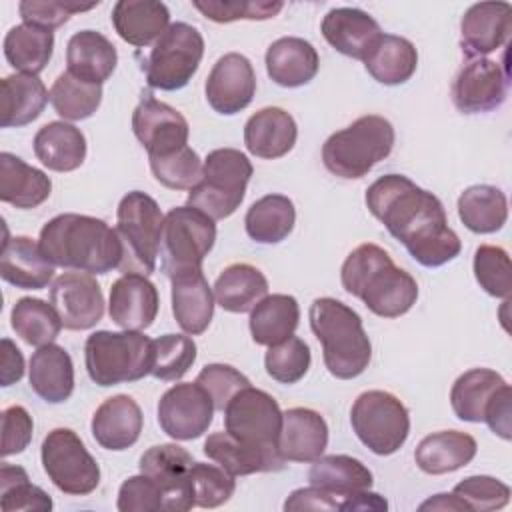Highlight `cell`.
<instances>
[{
  "label": "cell",
  "mask_w": 512,
  "mask_h": 512,
  "mask_svg": "<svg viewBox=\"0 0 512 512\" xmlns=\"http://www.w3.org/2000/svg\"><path fill=\"white\" fill-rule=\"evenodd\" d=\"M366 206L426 268L444 266L462 250L458 234L448 226L442 202L408 176L384 174L374 180L366 190Z\"/></svg>",
  "instance_id": "obj_1"
},
{
  "label": "cell",
  "mask_w": 512,
  "mask_h": 512,
  "mask_svg": "<svg viewBox=\"0 0 512 512\" xmlns=\"http://www.w3.org/2000/svg\"><path fill=\"white\" fill-rule=\"evenodd\" d=\"M40 248L54 266L86 274H106L120 268L124 246L116 228L86 214H58L40 230Z\"/></svg>",
  "instance_id": "obj_2"
},
{
  "label": "cell",
  "mask_w": 512,
  "mask_h": 512,
  "mask_svg": "<svg viewBox=\"0 0 512 512\" xmlns=\"http://www.w3.org/2000/svg\"><path fill=\"white\" fill-rule=\"evenodd\" d=\"M340 280L348 294L362 300L370 312L382 318H398L418 300L416 280L376 244L354 248L342 264Z\"/></svg>",
  "instance_id": "obj_3"
},
{
  "label": "cell",
  "mask_w": 512,
  "mask_h": 512,
  "mask_svg": "<svg viewBox=\"0 0 512 512\" xmlns=\"http://www.w3.org/2000/svg\"><path fill=\"white\" fill-rule=\"evenodd\" d=\"M310 328L322 344L324 366L334 378L360 376L372 358V344L362 318L336 298H316L310 304Z\"/></svg>",
  "instance_id": "obj_4"
},
{
  "label": "cell",
  "mask_w": 512,
  "mask_h": 512,
  "mask_svg": "<svg viewBox=\"0 0 512 512\" xmlns=\"http://www.w3.org/2000/svg\"><path fill=\"white\" fill-rule=\"evenodd\" d=\"M394 126L378 114L360 116L350 126L334 132L322 146V162L340 178H362L394 148Z\"/></svg>",
  "instance_id": "obj_5"
},
{
  "label": "cell",
  "mask_w": 512,
  "mask_h": 512,
  "mask_svg": "<svg viewBox=\"0 0 512 512\" xmlns=\"http://www.w3.org/2000/svg\"><path fill=\"white\" fill-rule=\"evenodd\" d=\"M84 362L90 380L98 386L136 382L150 374L152 340L140 330H98L86 338Z\"/></svg>",
  "instance_id": "obj_6"
},
{
  "label": "cell",
  "mask_w": 512,
  "mask_h": 512,
  "mask_svg": "<svg viewBox=\"0 0 512 512\" xmlns=\"http://www.w3.org/2000/svg\"><path fill=\"white\" fill-rule=\"evenodd\" d=\"M252 176L248 156L236 148H216L204 160L202 180L188 192V206L212 220L228 218L242 204Z\"/></svg>",
  "instance_id": "obj_7"
},
{
  "label": "cell",
  "mask_w": 512,
  "mask_h": 512,
  "mask_svg": "<svg viewBox=\"0 0 512 512\" xmlns=\"http://www.w3.org/2000/svg\"><path fill=\"white\" fill-rule=\"evenodd\" d=\"M162 222L164 216L152 196L132 190L120 200L116 232L124 246L122 272H140L148 276L156 270Z\"/></svg>",
  "instance_id": "obj_8"
},
{
  "label": "cell",
  "mask_w": 512,
  "mask_h": 512,
  "mask_svg": "<svg viewBox=\"0 0 512 512\" xmlns=\"http://www.w3.org/2000/svg\"><path fill=\"white\" fill-rule=\"evenodd\" d=\"M216 242V224L192 206L172 208L162 222L160 264L168 278L202 270V262Z\"/></svg>",
  "instance_id": "obj_9"
},
{
  "label": "cell",
  "mask_w": 512,
  "mask_h": 512,
  "mask_svg": "<svg viewBox=\"0 0 512 512\" xmlns=\"http://www.w3.org/2000/svg\"><path fill=\"white\" fill-rule=\"evenodd\" d=\"M350 424L358 440L378 456L398 452L410 434L408 408L390 392H362L350 410Z\"/></svg>",
  "instance_id": "obj_10"
},
{
  "label": "cell",
  "mask_w": 512,
  "mask_h": 512,
  "mask_svg": "<svg viewBox=\"0 0 512 512\" xmlns=\"http://www.w3.org/2000/svg\"><path fill=\"white\" fill-rule=\"evenodd\" d=\"M204 56V38L192 24L174 22L154 42L144 74L148 86L164 92L184 88Z\"/></svg>",
  "instance_id": "obj_11"
},
{
  "label": "cell",
  "mask_w": 512,
  "mask_h": 512,
  "mask_svg": "<svg viewBox=\"0 0 512 512\" xmlns=\"http://www.w3.org/2000/svg\"><path fill=\"white\" fill-rule=\"evenodd\" d=\"M40 458L52 484L70 496H86L100 484V466L70 428H54L42 442Z\"/></svg>",
  "instance_id": "obj_12"
},
{
  "label": "cell",
  "mask_w": 512,
  "mask_h": 512,
  "mask_svg": "<svg viewBox=\"0 0 512 512\" xmlns=\"http://www.w3.org/2000/svg\"><path fill=\"white\" fill-rule=\"evenodd\" d=\"M222 412L228 434L260 448L278 450L282 410L268 392L246 386L228 400Z\"/></svg>",
  "instance_id": "obj_13"
},
{
  "label": "cell",
  "mask_w": 512,
  "mask_h": 512,
  "mask_svg": "<svg viewBox=\"0 0 512 512\" xmlns=\"http://www.w3.org/2000/svg\"><path fill=\"white\" fill-rule=\"evenodd\" d=\"M214 410L212 398L198 382H180L162 394L158 424L174 440H194L208 430Z\"/></svg>",
  "instance_id": "obj_14"
},
{
  "label": "cell",
  "mask_w": 512,
  "mask_h": 512,
  "mask_svg": "<svg viewBox=\"0 0 512 512\" xmlns=\"http://www.w3.org/2000/svg\"><path fill=\"white\" fill-rule=\"evenodd\" d=\"M192 454L178 444H156L140 456V472L150 476L164 492V510L186 512L194 502L190 480Z\"/></svg>",
  "instance_id": "obj_15"
},
{
  "label": "cell",
  "mask_w": 512,
  "mask_h": 512,
  "mask_svg": "<svg viewBox=\"0 0 512 512\" xmlns=\"http://www.w3.org/2000/svg\"><path fill=\"white\" fill-rule=\"evenodd\" d=\"M50 304L68 330H90L104 316V294L92 274L64 272L50 286Z\"/></svg>",
  "instance_id": "obj_16"
},
{
  "label": "cell",
  "mask_w": 512,
  "mask_h": 512,
  "mask_svg": "<svg viewBox=\"0 0 512 512\" xmlns=\"http://www.w3.org/2000/svg\"><path fill=\"white\" fill-rule=\"evenodd\" d=\"M508 94V72L490 58H472L452 82V102L464 114L498 108Z\"/></svg>",
  "instance_id": "obj_17"
},
{
  "label": "cell",
  "mask_w": 512,
  "mask_h": 512,
  "mask_svg": "<svg viewBox=\"0 0 512 512\" xmlns=\"http://www.w3.org/2000/svg\"><path fill=\"white\" fill-rule=\"evenodd\" d=\"M132 130L146 148L148 158L166 156L188 146V120L172 106L144 98L132 112Z\"/></svg>",
  "instance_id": "obj_18"
},
{
  "label": "cell",
  "mask_w": 512,
  "mask_h": 512,
  "mask_svg": "<svg viewBox=\"0 0 512 512\" xmlns=\"http://www.w3.org/2000/svg\"><path fill=\"white\" fill-rule=\"evenodd\" d=\"M206 100L218 114L232 116L244 110L256 92L252 62L238 52H228L216 60L206 78Z\"/></svg>",
  "instance_id": "obj_19"
},
{
  "label": "cell",
  "mask_w": 512,
  "mask_h": 512,
  "mask_svg": "<svg viewBox=\"0 0 512 512\" xmlns=\"http://www.w3.org/2000/svg\"><path fill=\"white\" fill-rule=\"evenodd\" d=\"M512 30V6L508 2L472 4L460 22V46L468 58H482L508 42Z\"/></svg>",
  "instance_id": "obj_20"
},
{
  "label": "cell",
  "mask_w": 512,
  "mask_h": 512,
  "mask_svg": "<svg viewBox=\"0 0 512 512\" xmlns=\"http://www.w3.org/2000/svg\"><path fill=\"white\" fill-rule=\"evenodd\" d=\"M158 290L140 272H124L110 288L108 314L124 330H146L158 314Z\"/></svg>",
  "instance_id": "obj_21"
},
{
  "label": "cell",
  "mask_w": 512,
  "mask_h": 512,
  "mask_svg": "<svg viewBox=\"0 0 512 512\" xmlns=\"http://www.w3.org/2000/svg\"><path fill=\"white\" fill-rule=\"evenodd\" d=\"M322 36L344 56L362 60L384 34L380 24L360 8H332L322 18Z\"/></svg>",
  "instance_id": "obj_22"
},
{
  "label": "cell",
  "mask_w": 512,
  "mask_h": 512,
  "mask_svg": "<svg viewBox=\"0 0 512 512\" xmlns=\"http://www.w3.org/2000/svg\"><path fill=\"white\" fill-rule=\"evenodd\" d=\"M328 446V424L312 408H290L282 412L278 452L288 462H314Z\"/></svg>",
  "instance_id": "obj_23"
},
{
  "label": "cell",
  "mask_w": 512,
  "mask_h": 512,
  "mask_svg": "<svg viewBox=\"0 0 512 512\" xmlns=\"http://www.w3.org/2000/svg\"><path fill=\"white\" fill-rule=\"evenodd\" d=\"M144 424L138 402L128 394L106 398L92 416V436L106 450H126L136 444Z\"/></svg>",
  "instance_id": "obj_24"
},
{
  "label": "cell",
  "mask_w": 512,
  "mask_h": 512,
  "mask_svg": "<svg viewBox=\"0 0 512 512\" xmlns=\"http://www.w3.org/2000/svg\"><path fill=\"white\" fill-rule=\"evenodd\" d=\"M0 276L16 288L42 290L54 276V264L32 238L6 236L0 254Z\"/></svg>",
  "instance_id": "obj_25"
},
{
  "label": "cell",
  "mask_w": 512,
  "mask_h": 512,
  "mask_svg": "<svg viewBox=\"0 0 512 512\" xmlns=\"http://www.w3.org/2000/svg\"><path fill=\"white\" fill-rule=\"evenodd\" d=\"M298 138V126L286 110L266 106L252 114L244 126V144L248 152L262 160L286 156Z\"/></svg>",
  "instance_id": "obj_26"
},
{
  "label": "cell",
  "mask_w": 512,
  "mask_h": 512,
  "mask_svg": "<svg viewBox=\"0 0 512 512\" xmlns=\"http://www.w3.org/2000/svg\"><path fill=\"white\" fill-rule=\"evenodd\" d=\"M204 454L222 466L232 476L254 472H276L284 468V458L278 450L260 448L234 438L228 432H214L204 442Z\"/></svg>",
  "instance_id": "obj_27"
},
{
  "label": "cell",
  "mask_w": 512,
  "mask_h": 512,
  "mask_svg": "<svg viewBox=\"0 0 512 512\" xmlns=\"http://www.w3.org/2000/svg\"><path fill=\"white\" fill-rule=\"evenodd\" d=\"M266 72L278 86L298 88L308 84L320 68L316 48L296 36L274 40L266 50Z\"/></svg>",
  "instance_id": "obj_28"
},
{
  "label": "cell",
  "mask_w": 512,
  "mask_h": 512,
  "mask_svg": "<svg viewBox=\"0 0 512 512\" xmlns=\"http://www.w3.org/2000/svg\"><path fill=\"white\" fill-rule=\"evenodd\" d=\"M170 282L172 314L178 326L190 336L202 334L214 316V292L202 270L172 276Z\"/></svg>",
  "instance_id": "obj_29"
},
{
  "label": "cell",
  "mask_w": 512,
  "mask_h": 512,
  "mask_svg": "<svg viewBox=\"0 0 512 512\" xmlns=\"http://www.w3.org/2000/svg\"><path fill=\"white\" fill-rule=\"evenodd\" d=\"M66 64L74 78L102 86L116 70L118 52L104 34L80 30L68 40Z\"/></svg>",
  "instance_id": "obj_30"
},
{
  "label": "cell",
  "mask_w": 512,
  "mask_h": 512,
  "mask_svg": "<svg viewBox=\"0 0 512 512\" xmlns=\"http://www.w3.org/2000/svg\"><path fill=\"white\" fill-rule=\"evenodd\" d=\"M30 388L48 404H62L74 390V364L70 354L58 344L40 346L28 368Z\"/></svg>",
  "instance_id": "obj_31"
},
{
  "label": "cell",
  "mask_w": 512,
  "mask_h": 512,
  "mask_svg": "<svg viewBox=\"0 0 512 512\" xmlns=\"http://www.w3.org/2000/svg\"><path fill=\"white\" fill-rule=\"evenodd\" d=\"M116 34L132 46L156 42L170 26V12L164 2L156 0H120L112 8Z\"/></svg>",
  "instance_id": "obj_32"
},
{
  "label": "cell",
  "mask_w": 512,
  "mask_h": 512,
  "mask_svg": "<svg viewBox=\"0 0 512 512\" xmlns=\"http://www.w3.org/2000/svg\"><path fill=\"white\" fill-rule=\"evenodd\" d=\"M50 92L34 74H10L0 82V126L20 128L34 122L46 108Z\"/></svg>",
  "instance_id": "obj_33"
},
{
  "label": "cell",
  "mask_w": 512,
  "mask_h": 512,
  "mask_svg": "<svg viewBox=\"0 0 512 512\" xmlns=\"http://www.w3.org/2000/svg\"><path fill=\"white\" fill-rule=\"evenodd\" d=\"M308 480L312 486L342 498L346 512L352 508L354 494L368 490L374 482L368 466L346 454H330L314 460L308 472Z\"/></svg>",
  "instance_id": "obj_34"
},
{
  "label": "cell",
  "mask_w": 512,
  "mask_h": 512,
  "mask_svg": "<svg viewBox=\"0 0 512 512\" xmlns=\"http://www.w3.org/2000/svg\"><path fill=\"white\" fill-rule=\"evenodd\" d=\"M476 440L460 430H440L422 438L414 450L418 468L426 474H448L472 462L476 456Z\"/></svg>",
  "instance_id": "obj_35"
},
{
  "label": "cell",
  "mask_w": 512,
  "mask_h": 512,
  "mask_svg": "<svg viewBox=\"0 0 512 512\" xmlns=\"http://www.w3.org/2000/svg\"><path fill=\"white\" fill-rule=\"evenodd\" d=\"M36 158L54 172H72L86 158V138L80 128L70 122L56 120L44 124L34 136Z\"/></svg>",
  "instance_id": "obj_36"
},
{
  "label": "cell",
  "mask_w": 512,
  "mask_h": 512,
  "mask_svg": "<svg viewBox=\"0 0 512 512\" xmlns=\"http://www.w3.org/2000/svg\"><path fill=\"white\" fill-rule=\"evenodd\" d=\"M52 192L50 178L26 164L22 158L2 152L0 154V200L20 210H30L48 200Z\"/></svg>",
  "instance_id": "obj_37"
},
{
  "label": "cell",
  "mask_w": 512,
  "mask_h": 512,
  "mask_svg": "<svg viewBox=\"0 0 512 512\" xmlns=\"http://www.w3.org/2000/svg\"><path fill=\"white\" fill-rule=\"evenodd\" d=\"M366 72L384 86H398L412 78L418 66V52L408 38L382 34L364 58Z\"/></svg>",
  "instance_id": "obj_38"
},
{
  "label": "cell",
  "mask_w": 512,
  "mask_h": 512,
  "mask_svg": "<svg viewBox=\"0 0 512 512\" xmlns=\"http://www.w3.org/2000/svg\"><path fill=\"white\" fill-rule=\"evenodd\" d=\"M268 294L266 276L252 264H230L214 282V300L234 314L250 312Z\"/></svg>",
  "instance_id": "obj_39"
},
{
  "label": "cell",
  "mask_w": 512,
  "mask_h": 512,
  "mask_svg": "<svg viewBox=\"0 0 512 512\" xmlns=\"http://www.w3.org/2000/svg\"><path fill=\"white\" fill-rule=\"evenodd\" d=\"M300 320V308L290 294L264 296L250 310V334L260 346H272L294 334Z\"/></svg>",
  "instance_id": "obj_40"
},
{
  "label": "cell",
  "mask_w": 512,
  "mask_h": 512,
  "mask_svg": "<svg viewBox=\"0 0 512 512\" xmlns=\"http://www.w3.org/2000/svg\"><path fill=\"white\" fill-rule=\"evenodd\" d=\"M458 216L470 232H498L508 220L506 194L490 184H474L460 194Z\"/></svg>",
  "instance_id": "obj_41"
},
{
  "label": "cell",
  "mask_w": 512,
  "mask_h": 512,
  "mask_svg": "<svg viewBox=\"0 0 512 512\" xmlns=\"http://www.w3.org/2000/svg\"><path fill=\"white\" fill-rule=\"evenodd\" d=\"M54 50V34L52 30L34 26V24H18L10 28L4 36V56L6 62L22 72V74H38L46 68Z\"/></svg>",
  "instance_id": "obj_42"
},
{
  "label": "cell",
  "mask_w": 512,
  "mask_h": 512,
  "mask_svg": "<svg viewBox=\"0 0 512 512\" xmlns=\"http://www.w3.org/2000/svg\"><path fill=\"white\" fill-rule=\"evenodd\" d=\"M296 210L288 196L266 194L246 212V234L258 244H278L294 228Z\"/></svg>",
  "instance_id": "obj_43"
},
{
  "label": "cell",
  "mask_w": 512,
  "mask_h": 512,
  "mask_svg": "<svg viewBox=\"0 0 512 512\" xmlns=\"http://www.w3.org/2000/svg\"><path fill=\"white\" fill-rule=\"evenodd\" d=\"M506 380L490 368H472L456 378L450 390V404L456 418L464 422H484L490 398Z\"/></svg>",
  "instance_id": "obj_44"
},
{
  "label": "cell",
  "mask_w": 512,
  "mask_h": 512,
  "mask_svg": "<svg viewBox=\"0 0 512 512\" xmlns=\"http://www.w3.org/2000/svg\"><path fill=\"white\" fill-rule=\"evenodd\" d=\"M10 324L16 336L38 348L52 344L62 330V320L54 306L40 298H20L10 312Z\"/></svg>",
  "instance_id": "obj_45"
},
{
  "label": "cell",
  "mask_w": 512,
  "mask_h": 512,
  "mask_svg": "<svg viewBox=\"0 0 512 512\" xmlns=\"http://www.w3.org/2000/svg\"><path fill=\"white\" fill-rule=\"evenodd\" d=\"M102 102V86L74 78L62 72L50 88V104L64 120L76 122L90 118Z\"/></svg>",
  "instance_id": "obj_46"
},
{
  "label": "cell",
  "mask_w": 512,
  "mask_h": 512,
  "mask_svg": "<svg viewBox=\"0 0 512 512\" xmlns=\"http://www.w3.org/2000/svg\"><path fill=\"white\" fill-rule=\"evenodd\" d=\"M196 360V342L184 334H164L152 340L150 374L164 382L180 380Z\"/></svg>",
  "instance_id": "obj_47"
},
{
  "label": "cell",
  "mask_w": 512,
  "mask_h": 512,
  "mask_svg": "<svg viewBox=\"0 0 512 512\" xmlns=\"http://www.w3.org/2000/svg\"><path fill=\"white\" fill-rule=\"evenodd\" d=\"M312 356L308 344L298 336H288L286 340L268 346L264 356V368L268 376L280 384H296L302 380L310 368Z\"/></svg>",
  "instance_id": "obj_48"
},
{
  "label": "cell",
  "mask_w": 512,
  "mask_h": 512,
  "mask_svg": "<svg viewBox=\"0 0 512 512\" xmlns=\"http://www.w3.org/2000/svg\"><path fill=\"white\" fill-rule=\"evenodd\" d=\"M0 496H2V510L14 512V510H38L48 512L52 510L50 496L30 484V478L24 468L2 464L0 468Z\"/></svg>",
  "instance_id": "obj_49"
},
{
  "label": "cell",
  "mask_w": 512,
  "mask_h": 512,
  "mask_svg": "<svg viewBox=\"0 0 512 512\" xmlns=\"http://www.w3.org/2000/svg\"><path fill=\"white\" fill-rule=\"evenodd\" d=\"M148 160L154 178L170 190H192L202 180L204 162L190 146L166 156H152Z\"/></svg>",
  "instance_id": "obj_50"
},
{
  "label": "cell",
  "mask_w": 512,
  "mask_h": 512,
  "mask_svg": "<svg viewBox=\"0 0 512 512\" xmlns=\"http://www.w3.org/2000/svg\"><path fill=\"white\" fill-rule=\"evenodd\" d=\"M474 276L480 288L496 298H510L512 268L510 256L500 246L482 244L474 252Z\"/></svg>",
  "instance_id": "obj_51"
},
{
  "label": "cell",
  "mask_w": 512,
  "mask_h": 512,
  "mask_svg": "<svg viewBox=\"0 0 512 512\" xmlns=\"http://www.w3.org/2000/svg\"><path fill=\"white\" fill-rule=\"evenodd\" d=\"M190 480L194 488V502L200 508L222 506L236 490L234 476L216 464L194 462L190 466Z\"/></svg>",
  "instance_id": "obj_52"
},
{
  "label": "cell",
  "mask_w": 512,
  "mask_h": 512,
  "mask_svg": "<svg viewBox=\"0 0 512 512\" xmlns=\"http://www.w3.org/2000/svg\"><path fill=\"white\" fill-rule=\"evenodd\" d=\"M466 506L468 510L476 512H490L500 510L510 500V488L492 476H468L462 482H458L452 490Z\"/></svg>",
  "instance_id": "obj_53"
},
{
  "label": "cell",
  "mask_w": 512,
  "mask_h": 512,
  "mask_svg": "<svg viewBox=\"0 0 512 512\" xmlns=\"http://www.w3.org/2000/svg\"><path fill=\"white\" fill-rule=\"evenodd\" d=\"M192 6L212 22L226 24L236 20H268L282 10V2H220L194 0Z\"/></svg>",
  "instance_id": "obj_54"
},
{
  "label": "cell",
  "mask_w": 512,
  "mask_h": 512,
  "mask_svg": "<svg viewBox=\"0 0 512 512\" xmlns=\"http://www.w3.org/2000/svg\"><path fill=\"white\" fill-rule=\"evenodd\" d=\"M196 382L208 392L216 410H224L228 400L242 388L250 386V380L230 364H208L196 376Z\"/></svg>",
  "instance_id": "obj_55"
},
{
  "label": "cell",
  "mask_w": 512,
  "mask_h": 512,
  "mask_svg": "<svg viewBox=\"0 0 512 512\" xmlns=\"http://www.w3.org/2000/svg\"><path fill=\"white\" fill-rule=\"evenodd\" d=\"M98 4H74V2H54V0H24L18 4V12L24 24H34L46 30L60 28L76 12L92 10Z\"/></svg>",
  "instance_id": "obj_56"
},
{
  "label": "cell",
  "mask_w": 512,
  "mask_h": 512,
  "mask_svg": "<svg viewBox=\"0 0 512 512\" xmlns=\"http://www.w3.org/2000/svg\"><path fill=\"white\" fill-rule=\"evenodd\" d=\"M116 506L120 512L164 510V492L150 476L140 472L138 476H130L122 482Z\"/></svg>",
  "instance_id": "obj_57"
},
{
  "label": "cell",
  "mask_w": 512,
  "mask_h": 512,
  "mask_svg": "<svg viewBox=\"0 0 512 512\" xmlns=\"http://www.w3.org/2000/svg\"><path fill=\"white\" fill-rule=\"evenodd\" d=\"M32 416L22 406H8L2 412V456L20 454L32 440Z\"/></svg>",
  "instance_id": "obj_58"
},
{
  "label": "cell",
  "mask_w": 512,
  "mask_h": 512,
  "mask_svg": "<svg viewBox=\"0 0 512 512\" xmlns=\"http://www.w3.org/2000/svg\"><path fill=\"white\" fill-rule=\"evenodd\" d=\"M510 404H512V390H510V384L506 382L490 398V402L486 406V412H484V422L502 440L512 438V410H510Z\"/></svg>",
  "instance_id": "obj_59"
},
{
  "label": "cell",
  "mask_w": 512,
  "mask_h": 512,
  "mask_svg": "<svg viewBox=\"0 0 512 512\" xmlns=\"http://www.w3.org/2000/svg\"><path fill=\"white\" fill-rule=\"evenodd\" d=\"M284 510H344V500L310 484L308 488L294 490L286 498Z\"/></svg>",
  "instance_id": "obj_60"
},
{
  "label": "cell",
  "mask_w": 512,
  "mask_h": 512,
  "mask_svg": "<svg viewBox=\"0 0 512 512\" xmlns=\"http://www.w3.org/2000/svg\"><path fill=\"white\" fill-rule=\"evenodd\" d=\"M24 376V356L10 338H2V386H10Z\"/></svg>",
  "instance_id": "obj_61"
},
{
  "label": "cell",
  "mask_w": 512,
  "mask_h": 512,
  "mask_svg": "<svg viewBox=\"0 0 512 512\" xmlns=\"http://www.w3.org/2000/svg\"><path fill=\"white\" fill-rule=\"evenodd\" d=\"M420 510H468V506L456 494H436L420 504ZM470 512V510H468Z\"/></svg>",
  "instance_id": "obj_62"
}]
</instances>
